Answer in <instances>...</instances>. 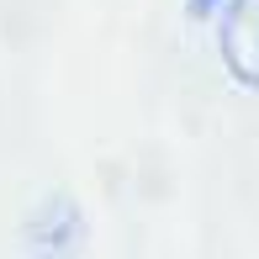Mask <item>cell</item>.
I'll return each mask as SVG.
<instances>
[{
  "label": "cell",
  "instance_id": "6da1fadb",
  "mask_svg": "<svg viewBox=\"0 0 259 259\" xmlns=\"http://www.w3.org/2000/svg\"><path fill=\"white\" fill-rule=\"evenodd\" d=\"M217 48L238 85L259 90V0H228L217 16Z\"/></svg>",
  "mask_w": 259,
  "mask_h": 259
},
{
  "label": "cell",
  "instance_id": "7a4b0ae2",
  "mask_svg": "<svg viewBox=\"0 0 259 259\" xmlns=\"http://www.w3.org/2000/svg\"><path fill=\"white\" fill-rule=\"evenodd\" d=\"M27 243H32V254H42V259H64L79 243V206L69 201V196L42 201L37 217L27 222Z\"/></svg>",
  "mask_w": 259,
  "mask_h": 259
},
{
  "label": "cell",
  "instance_id": "3957f363",
  "mask_svg": "<svg viewBox=\"0 0 259 259\" xmlns=\"http://www.w3.org/2000/svg\"><path fill=\"white\" fill-rule=\"evenodd\" d=\"M222 6H228V0H191V16H196V21H201V16H217Z\"/></svg>",
  "mask_w": 259,
  "mask_h": 259
}]
</instances>
